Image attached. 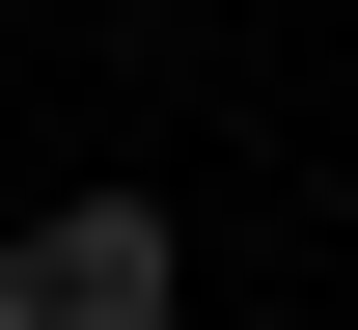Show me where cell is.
<instances>
[{"instance_id":"obj_1","label":"cell","mask_w":358,"mask_h":330,"mask_svg":"<svg viewBox=\"0 0 358 330\" xmlns=\"http://www.w3.org/2000/svg\"><path fill=\"white\" fill-rule=\"evenodd\" d=\"M166 303H193L166 193H28L0 220V330H166Z\"/></svg>"}]
</instances>
